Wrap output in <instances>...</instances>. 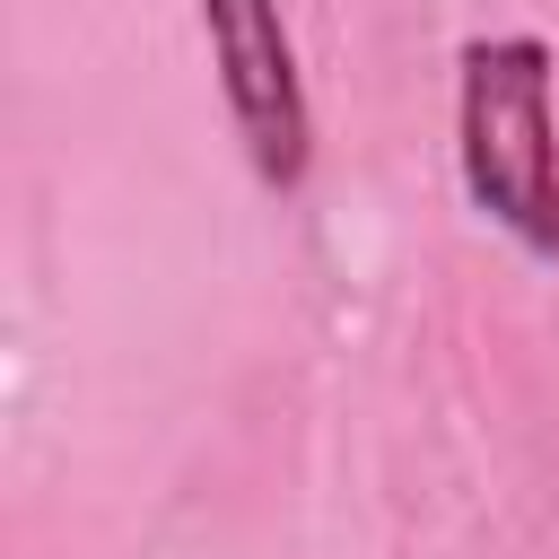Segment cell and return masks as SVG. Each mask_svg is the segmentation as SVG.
I'll use <instances>...</instances> for the list:
<instances>
[{
  "mask_svg": "<svg viewBox=\"0 0 559 559\" xmlns=\"http://www.w3.org/2000/svg\"><path fill=\"white\" fill-rule=\"evenodd\" d=\"M201 35L262 192H297L314 175V105H306V70L280 0H201Z\"/></svg>",
  "mask_w": 559,
  "mask_h": 559,
  "instance_id": "2",
  "label": "cell"
},
{
  "mask_svg": "<svg viewBox=\"0 0 559 559\" xmlns=\"http://www.w3.org/2000/svg\"><path fill=\"white\" fill-rule=\"evenodd\" d=\"M550 44L472 35L454 52V166L463 201L524 253L559 262V122H550Z\"/></svg>",
  "mask_w": 559,
  "mask_h": 559,
  "instance_id": "1",
  "label": "cell"
}]
</instances>
